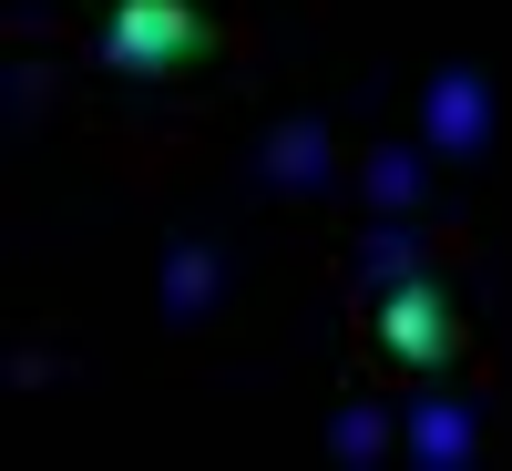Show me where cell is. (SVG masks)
Returning <instances> with one entry per match:
<instances>
[{
	"mask_svg": "<svg viewBox=\"0 0 512 471\" xmlns=\"http://www.w3.org/2000/svg\"><path fill=\"white\" fill-rule=\"evenodd\" d=\"M379 349L390 359H410V369H431V359H451V297L441 287H390L379 297Z\"/></svg>",
	"mask_w": 512,
	"mask_h": 471,
	"instance_id": "7a4b0ae2",
	"label": "cell"
},
{
	"mask_svg": "<svg viewBox=\"0 0 512 471\" xmlns=\"http://www.w3.org/2000/svg\"><path fill=\"white\" fill-rule=\"evenodd\" d=\"M441 134H451V144L482 134V93H472V82H441Z\"/></svg>",
	"mask_w": 512,
	"mask_h": 471,
	"instance_id": "3957f363",
	"label": "cell"
},
{
	"mask_svg": "<svg viewBox=\"0 0 512 471\" xmlns=\"http://www.w3.org/2000/svg\"><path fill=\"white\" fill-rule=\"evenodd\" d=\"M195 52H205V21L185 0H113V21H103V62L113 72H175Z\"/></svg>",
	"mask_w": 512,
	"mask_h": 471,
	"instance_id": "6da1fadb",
	"label": "cell"
},
{
	"mask_svg": "<svg viewBox=\"0 0 512 471\" xmlns=\"http://www.w3.org/2000/svg\"><path fill=\"white\" fill-rule=\"evenodd\" d=\"M420 451L451 461V451H461V410H431V420H420Z\"/></svg>",
	"mask_w": 512,
	"mask_h": 471,
	"instance_id": "277c9868",
	"label": "cell"
}]
</instances>
